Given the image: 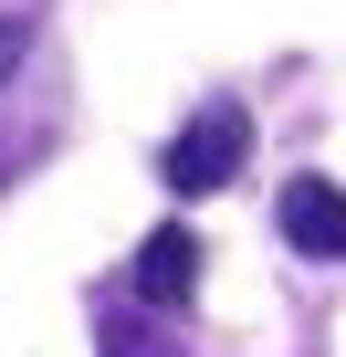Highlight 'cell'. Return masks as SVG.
Here are the masks:
<instances>
[{
	"mask_svg": "<svg viewBox=\"0 0 346 357\" xmlns=\"http://www.w3.org/2000/svg\"><path fill=\"white\" fill-rule=\"evenodd\" d=\"M242 158H252V116H242L231 95H210L179 137L157 147V178H168L179 200H210V190H231V178H242Z\"/></svg>",
	"mask_w": 346,
	"mask_h": 357,
	"instance_id": "obj_1",
	"label": "cell"
},
{
	"mask_svg": "<svg viewBox=\"0 0 346 357\" xmlns=\"http://www.w3.org/2000/svg\"><path fill=\"white\" fill-rule=\"evenodd\" d=\"M189 294H200V231H189V221H157V231L136 242V263H126V305L189 315Z\"/></svg>",
	"mask_w": 346,
	"mask_h": 357,
	"instance_id": "obj_2",
	"label": "cell"
},
{
	"mask_svg": "<svg viewBox=\"0 0 346 357\" xmlns=\"http://www.w3.org/2000/svg\"><path fill=\"white\" fill-rule=\"evenodd\" d=\"M273 221H283V242L304 252V263H346V190L336 178H283V200H273Z\"/></svg>",
	"mask_w": 346,
	"mask_h": 357,
	"instance_id": "obj_3",
	"label": "cell"
},
{
	"mask_svg": "<svg viewBox=\"0 0 346 357\" xmlns=\"http://www.w3.org/2000/svg\"><path fill=\"white\" fill-rule=\"evenodd\" d=\"M95 347H105V357H189L179 336H168V326L147 315V305H105V326H95Z\"/></svg>",
	"mask_w": 346,
	"mask_h": 357,
	"instance_id": "obj_4",
	"label": "cell"
},
{
	"mask_svg": "<svg viewBox=\"0 0 346 357\" xmlns=\"http://www.w3.org/2000/svg\"><path fill=\"white\" fill-rule=\"evenodd\" d=\"M22 63H32V22H22V11H0V84H11Z\"/></svg>",
	"mask_w": 346,
	"mask_h": 357,
	"instance_id": "obj_5",
	"label": "cell"
},
{
	"mask_svg": "<svg viewBox=\"0 0 346 357\" xmlns=\"http://www.w3.org/2000/svg\"><path fill=\"white\" fill-rule=\"evenodd\" d=\"M32 158V126H0V190H11V168Z\"/></svg>",
	"mask_w": 346,
	"mask_h": 357,
	"instance_id": "obj_6",
	"label": "cell"
}]
</instances>
